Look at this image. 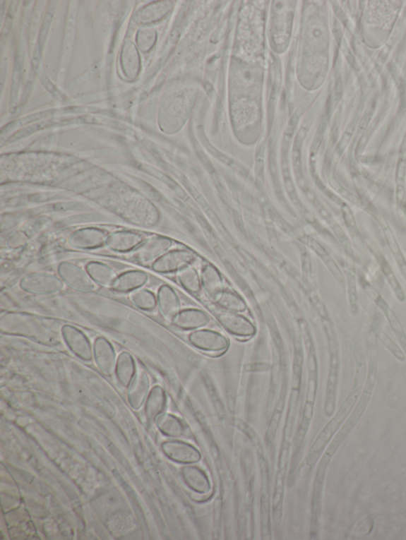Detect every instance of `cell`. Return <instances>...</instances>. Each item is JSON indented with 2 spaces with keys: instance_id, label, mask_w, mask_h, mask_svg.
Returning <instances> with one entry per match:
<instances>
[{
  "instance_id": "cell-1",
  "label": "cell",
  "mask_w": 406,
  "mask_h": 540,
  "mask_svg": "<svg viewBox=\"0 0 406 540\" xmlns=\"http://www.w3.org/2000/svg\"><path fill=\"white\" fill-rule=\"evenodd\" d=\"M19 286L30 295L50 296L59 294L64 287V283L58 275L49 272H33L23 277Z\"/></svg>"
},
{
  "instance_id": "cell-2",
  "label": "cell",
  "mask_w": 406,
  "mask_h": 540,
  "mask_svg": "<svg viewBox=\"0 0 406 540\" xmlns=\"http://www.w3.org/2000/svg\"><path fill=\"white\" fill-rule=\"evenodd\" d=\"M191 346L209 354H222L229 347L227 337L210 329L193 330L189 335Z\"/></svg>"
},
{
  "instance_id": "cell-3",
  "label": "cell",
  "mask_w": 406,
  "mask_h": 540,
  "mask_svg": "<svg viewBox=\"0 0 406 540\" xmlns=\"http://www.w3.org/2000/svg\"><path fill=\"white\" fill-rule=\"evenodd\" d=\"M57 275L64 284L71 289L81 292H93L96 284L90 277L86 270L71 262H62L58 265Z\"/></svg>"
},
{
  "instance_id": "cell-4",
  "label": "cell",
  "mask_w": 406,
  "mask_h": 540,
  "mask_svg": "<svg viewBox=\"0 0 406 540\" xmlns=\"http://www.w3.org/2000/svg\"><path fill=\"white\" fill-rule=\"evenodd\" d=\"M217 320L222 327L232 335L249 340L256 335L257 330L256 325L249 318L227 311L218 312L216 316Z\"/></svg>"
},
{
  "instance_id": "cell-5",
  "label": "cell",
  "mask_w": 406,
  "mask_h": 540,
  "mask_svg": "<svg viewBox=\"0 0 406 540\" xmlns=\"http://www.w3.org/2000/svg\"><path fill=\"white\" fill-rule=\"evenodd\" d=\"M61 334L64 342L76 356L83 361H92L93 347L89 338L81 330L73 325L66 324L61 328Z\"/></svg>"
},
{
  "instance_id": "cell-6",
  "label": "cell",
  "mask_w": 406,
  "mask_h": 540,
  "mask_svg": "<svg viewBox=\"0 0 406 540\" xmlns=\"http://www.w3.org/2000/svg\"><path fill=\"white\" fill-rule=\"evenodd\" d=\"M195 253L184 249L167 251L152 264V270L158 273L179 272L196 261Z\"/></svg>"
},
{
  "instance_id": "cell-7",
  "label": "cell",
  "mask_w": 406,
  "mask_h": 540,
  "mask_svg": "<svg viewBox=\"0 0 406 540\" xmlns=\"http://www.w3.org/2000/svg\"><path fill=\"white\" fill-rule=\"evenodd\" d=\"M108 234L97 227H85L71 234L67 240L71 248L76 250H94L106 245Z\"/></svg>"
},
{
  "instance_id": "cell-8",
  "label": "cell",
  "mask_w": 406,
  "mask_h": 540,
  "mask_svg": "<svg viewBox=\"0 0 406 540\" xmlns=\"http://www.w3.org/2000/svg\"><path fill=\"white\" fill-rule=\"evenodd\" d=\"M173 245V241L165 236H153L145 239L136 250L135 258L143 265L153 263L158 258L169 251Z\"/></svg>"
},
{
  "instance_id": "cell-9",
  "label": "cell",
  "mask_w": 406,
  "mask_h": 540,
  "mask_svg": "<svg viewBox=\"0 0 406 540\" xmlns=\"http://www.w3.org/2000/svg\"><path fill=\"white\" fill-rule=\"evenodd\" d=\"M141 234L133 231H117L108 235L106 246L109 250L118 253H127L136 250L144 242Z\"/></svg>"
},
{
  "instance_id": "cell-10",
  "label": "cell",
  "mask_w": 406,
  "mask_h": 540,
  "mask_svg": "<svg viewBox=\"0 0 406 540\" xmlns=\"http://www.w3.org/2000/svg\"><path fill=\"white\" fill-rule=\"evenodd\" d=\"M93 356L102 373L107 375L113 373L118 360L116 359L115 350L111 342L103 337L96 338L93 344Z\"/></svg>"
},
{
  "instance_id": "cell-11",
  "label": "cell",
  "mask_w": 406,
  "mask_h": 540,
  "mask_svg": "<svg viewBox=\"0 0 406 540\" xmlns=\"http://www.w3.org/2000/svg\"><path fill=\"white\" fill-rule=\"evenodd\" d=\"M210 321V316L203 310L188 308L180 311L172 323L178 329L193 331L208 326Z\"/></svg>"
},
{
  "instance_id": "cell-12",
  "label": "cell",
  "mask_w": 406,
  "mask_h": 540,
  "mask_svg": "<svg viewBox=\"0 0 406 540\" xmlns=\"http://www.w3.org/2000/svg\"><path fill=\"white\" fill-rule=\"evenodd\" d=\"M331 347V364L330 376H328L326 412L328 415H332L335 403H336V394L339 376L340 356L338 344L332 337L330 340Z\"/></svg>"
},
{
  "instance_id": "cell-13",
  "label": "cell",
  "mask_w": 406,
  "mask_h": 540,
  "mask_svg": "<svg viewBox=\"0 0 406 540\" xmlns=\"http://www.w3.org/2000/svg\"><path fill=\"white\" fill-rule=\"evenodd\" d=\"M157 307L167 321L172 322L181 311L179 298L171 286L164 284L157 292Z\"/></svg>"
},
{
  "instance_id": "cell-14",
  "label": "cell",
  "mask_w": 406,
  "mask_h": 540,
  "mask_svg": "<svg viewBox=\"0 0 406 540\" xmlns=\"http://www.w3.org/2000/svg\"><path fill=\"white\" fill-rule=\"evenodd\" d=\"M9 315L19 323V327L3 328L2 330H6V334L32 337L37 336L38 329H46L42 322L34 316L16 313V312H10Z\"/></svg>"
},
{
  "instance_id": "cell-15",
  "label": "cell",
  "mask_w": 406,
  "mask_h": 540,
  "mask_svg": "<svg viewBox=\"0 0 406 540\" xmlns=\"http://www.w3.org/2000/svg\"><path fill=\"white\" fill-rule=\"evenodd\" d=\"M148 281L149 275L143 270L126 271L116 278L112 289L120 294H128L143 288Z\"/></svg>"
},
{
  "instance_id": "cell-16",
  "label": "cell",
  "mask_w": 406,
  "mask_h": 540,
  "mask_svg": "<svg viewBox=\"0 0 406 540\" xmlns=\"http://www.w3.org/2000/svg\"><path fill=\"white\" fill-rule=\"evenodd\" d=\"M165 450L171 459L179 463L195 464L201 460L197 448L184 442H169L165 445Z\"/></svg>"
},
{
  "instance_id": "cell-17",
  "label": "cell",
  "mask_w": 406,
  "mask_h": 540,
  "mask_svg": "<svg viewBox=\"0 0 406 540\" xmlns=\"http://www.w3.org/2000/svg\"><path fill=\"white\" fill-rule=\"evenodd\" d=\"M202 287L211 300L216 301L217 299L225 290L224 282L221 273L214 265H204L201 273Z\"/></svg>"
},
{
  "instance_id": "cell-18",
  "label": "cell",
  "mask_w": 406,
  "mask_h": 540,
  "mask_svg": "<svg viewBox=\"0 0 406 540\" xmlns=\"http://www.w3.org/2000/svg\"><path fill=\"white\" fill-rule=\"evenodd\" d=\"M183 476L186 485L197 494L206 496L211 492L210 481L201 468L195 466H186L183 469Z\"/></svg>"
},
{
  "instance_id": "cell-19",
  "label": "cell",
  "mask_w": 406,
  "mask_h": 540,
  "mask_svg": "<svg viewBox=\"0 0 406 540\" xmlns=\"http://www.w3.org/2000/svg\"><path fill=\"white\" fill-rule=\"evenodd\" d=\"M85 270L93 282L102 287L112 288L118 277L111 266L101 262H90L86 265Z\"/></svg>"
},
{
  "instance_id": "cell-20",
  "label": "cell",
  "mask_w": 406,
  "mask_h": 540,
  "mask_svg": "<svg viewBox=\"0 0 406 540\" xmlns=\"http://www.w3.org/2000/svg\"><path fill=\"white\" fill-rule=\"evenodd\" d=\"M376 302L378 307L383 311L386 320H388L390 327L393 332H394L398 342H400L406 356V334L400 320H399L395 312L390 308V306L382 297H377Z\"/></svg>"
},
{
  "instance_id": "cell-21",
  "label": "cell",
  "mask_w": 406,
  "mask_h": 540,
  "mask_svg": "<svg viewBox=\"0 0 406 540\" xmlns=\"http://www.w3.org/2000/svg\"><path fill=\"white\" fill-rule=\"evenodd\" d=\"M149 379L144 373H139L133 380L129 390V400L131 405L138 408L143 405L148 392H149Z\"/></svg>"
},
{
  "instance_id": "cell-22",
  "label": "cell",
  "mask_w": 406,
  "mask_h": 540,
  "mask_svg": "<svg viewBox=\"0 0 406 540\" xmlns=\"http://www.w3.org/2000/svg\"><path fill=\"white\" fill-rule=\"evenodd\" d=\"M215 302L223 310L235 312V313H243L248 309L247 304L244 299L237 292L230 290L225 289Z\"/></svg>"
},
{
  "instance_id": "cell-23",
  "label": "cell",
  "mask_w": 406,
  "mask_h": 540,
  "mask_svg": "<svg viewBox=\"0 0 406 540\" xmlns=\"http://www.w3.org/2000/svg\"><path fill=\"white\" fill-rule=\"evenodd\" d=\"M177 279L182 287L191 294H197L202 289L201 277L191 265L179 271Z\"/></svg>"
},
{
  "instance_id": "cell-24",
  "label": "cell",
  "mask_w": 406,
  "mask_h": 540,
  "mask_svg": "<svg viewBox=\"0 0 406 540\" xmlns=\"http://www.w3.org/2000/svg\"><path fill=\"white\" fill-rule=\"evenodd\" d=\"M135 373V364L133 356L128 352H122L116 364V373L121 383L128 385L132 380Z\"/></svg>"
},
{
  "instance_id": "cell-25",
  "label": "cell",
  "mask_w": 406,
  "mask_h": 540,
  "mask_svg": "<svg viewBox=\"0 0 406 540\" xmlns=\"http://www.w3.org/2000/svg\"><path fill=\"white\" fill-rule=\"evenodd\" d=\"M130 298L132 303L140 310L151 311L157 307V296L146 289L141 288L131 292Z\"/></svg>"
},
{
  "instance_id": "cell-26",
  "label": "cell",
  "mask_w": 406,
  "mask_h": 540,
  "mask_svg": "<svg viewBox=\"0 0 406 540\" xmlns=\"http://www.w3.org/2000/svg\"><path fill=\"white\" fill-rule=\"evenodd\" d=\"M371 331L376 337L382 342L383 346L388 349L393 356H395V359L402 362L406 359V356L402 349L399 347L398 344L391 340V337L386 335V332L377 323H374L371 328Z\"/></svg>"
},
{
  "instance_id": "cell-27",
  "label": "cell",
  "mask_w": 406,
  "mask_h": 540,
  "mask_svg": "<svg viewBox=\"0 0 406 540\" xmlns=\"http://www.w3.org/2000/svg\"><path fill=\"white\" fill-rule=\"evenodd\" d=\"M165 402L166 396L164 390L160 387L154 388L147 402L148 414L153 417L162 412Z\"/></svg>"
},
{
  "instance_id": "cell-28",
  "label": "cell",
  "mask_w": 406,
  "mask_h": 540,
  "mask_svg": "<svg viewBox=\"0 0 406 540\" xmlns=\"http://www.w3.org/2000/svg\"><path fill=\"white\" fill-rule=\"evenodd\" d=\"M160 426L167 434L173 437H179L184 433V427L182 422L175 416L165 414L161 415L159 419Z\"/></svg>"
},
{
  "instance_id": "cell-29",
  "label": "cell",
  "mask_w": 406,
  "mask_h": 540,
  "mask_svg": "<svg viewBox=\"0 0 406 540\" xmlns=\"http://www.w3.org/2000/svg\"><path fill=\"white\" fill-rule=\"evenodd\" d=\"M383 271L384 272V275L388 279V281L391 286L393 290L395 291V294L396 296L398 297L399 301H404L405 299V296L403 292V289L402 288V286L399 282H398V280L395 275V273L393 272L391 270L389 265L388 263H384L383 265Z\"/></svg>"
}]
</instances>
